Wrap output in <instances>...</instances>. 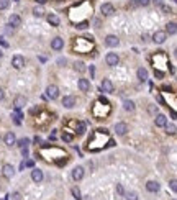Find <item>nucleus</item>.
I'll use <instances>...</instances> for the list:
<instances>
[{
  "instance_id": "f257e3e1",
  "label": "nucleus",
  "mask_w": 177,
  "mask_h": 200,
  "mask_svg": "<svg viewBox=\"0 0 177 200\" xmlns=\"http://www.w3.org/2000/svg\"><path fill=\"white\" fill-rule=\"evenodd\" d=\"M103 138H108V130L105 128H99L94 131V135L89 138V149L90 151H100L105 144H103Z\"/></svg>"
},
{
  "instance_id": "f03ea898",
  "label": "nucleus",
  "mask_w": 177,
  "mask_h": 200,
  "mask_svg": "<svg viewBox=\"0 0 177 200\" xmlns=\"http://www.w3.org/2000/svg\"><path fill=\"white\" fill-rule=\"evenodd\" d=\"M92 48V38H75L74 49L79 53H89Z\"/></svg>"
},
{
  "instance_id": "7ed1b4c3",
  "label": "nucleus",
  "mask_w": 177,
  "mask_h": 200,
  "mask_svg": "<svg viewBox=\"0 0 177 200\" xmlns=\"http://www.w3.org/2000/svg\"><path fill=\"white\" fill-rule=\"evenodd\" d=\"M105 63H107V66L115 67L118 63H120V57H118L117 53H108V54L105 56Z\"/></svg>"
},
{
  "instance_id": "20e7f679",
  "label": "nucleus",
  "mask_w": 177,
  "mask_h": 200,
  "mask_svg": "<svg viewBox=\"0 0 177 200\" xmlns=\"http://www.w3.org/2000/svg\"><path fill=\"white\" fill-rule=\"evenodd\" d=\"M46 94H48V97H49L51 100H56V98L59 97V89H57V85H54V84L48 85Z\"/></svg>"
},
{
  "instance_id": "39448f33",
  "label": "nucleus",
  "mask_w": 177,
  "mask_h": 200,
  "mask_svg": "<svg viewBox=\"0 0 177 200\" xmlns=\"http://www.w3.org/2000/svg\"><path fill=\"white\" fill-rule=\"evenodd\" d=\"M100 87H102V90L107 92V94H113V92H115L113 82L110 81V79H103V81H102V85H100Z\"/></svg>"
},
{
  "instance_id": "423d86ee",
  "label": "nucleus",
  "mask_w": 177,
  "mask_h": 200,
  "mask_svg": "<svg viewBox=\"0 0 177 200\" xmlns=\"http://www.w3.org/2000/svg\"><path fill=\"white\" fill-rule=\"evenodd\" d=\"M25 105H26V98H25V95H17V97H15V100H13L15 110H21Z\"/></svg>"
},
{
  "instance_id": "0eeeda50",
  "label": "nucleus",
  "mask_w": 177,
  "mask_h": 200,
  "mask_svg": "<svg viewBox=\"0 0 177 200\" xmlns=\"http://www.w3.org/2000/svg\"><path fill=\"white\" fill-rule=\"evenodd\" d=\"M166 38H167L166 31H156L154 35H152V41L156 43V44H162V43L166 41Z\"/></svg>"
},
{
  "instance_id": "6e6552de",
  "label": "nucleus",
  "mask_w": 177,
  "mask_h": 200,
  "mask_svg": "<svg viewBox=\"0 0 177 200\" xmlns=\"http://www.w3.org/2000/svg\"><path fill=\"white\" fill-rule=\"evenodd\" d=\"M100 12H102L103 17H110V15L115 13V7L112 4H103L102 7H100Z\"/></svg>"
},
{
  "instance_id": "1a4fd4ad",
  "label": "nucleus",
  "mask_w": 177,
  "mask_h": 200,
  "mask_svg": "<svg viewBox=\"0 0 177 200\" xmlns=\"http://www.w3.org/2000/svg\"><path fill=\"white\" fill-rule=\"evenodd\" d=\"M12 66H13L15 69H21V67L25 66V57L20 56V54L13 56V59H12Z\"/></svg>"
},
{
  "instance_id": "9d476101",
  "label": "nucleus",
  "mask_w": 177,
  "mask_h": 200,
  "mask_svg": "<svg viewBox=\"0 0 177 200\" xmlns=\"http://www.w3.org/2000/svg\"><path fill=\"white\" fill-rule=\"evenodd\" d=\"M105 44L108 46V48H117V46L120 44V39H118L115 35H108L105 38Z\"/></svg>"
},
{
  "instance_id": "9b49d317",
  "label": "nucleus",
  "mask_w": 177,
  "mask_h": 200,
  "mask_svg": "<svg viewBox=\"0 0 177 200\" xmlns=\"http://www.w3.org/2000/svg\"><path fill=\"white\" fill-rule=\"evenodd\" d=\"M2 172H4V177L5 179H12L15 174V169L12 164H4V167H2Z\"/></svg>"
},
{
  "instance_id": "f8f14e48",
  "label": "nucleus",
  "mask_w": 177,
  "mask_h": 200,
  "mask_svg": "<svg viewBox=\"0 0 177 200\" xmlns=\"http://www.w3.org/2000/svg\"><path fill=\"white\" fill-rule=\"evenodd\" d=\"M126 131H128V125H126V123H123V121L115 123V133H117V135L123 136V135H126Z\"/></svg>"
},
{
  "instance_id": "ddd939ff",
  "label": "nucleus",
  "mask_w": 177,
  "mask_h": 200,
  "mask_svg": "<svg viewBox=\"0 0 177 200\" xmlns=\"http://www.w3.org/2000/svg\"><path fill=\"white\" fill-rule=\"evenodd\" d=\"M82 177H84V167H82V166H77V167L72 169V179L82 180Z\"/></svg>"
},
{
  "instance_id": "4468645a",
  "label": "nucleus",
  "mask_w": 177,
  "mask_h": 200,
  "mask_svg": "<svg viewBox=\"0 0 177 200\" xmlns=\"http://www.w3.org/2000/svg\"><path fill=\"white\" fill-rule=\"evenodd\" d=\"M62 105L66 107V108H72V107L75 105V97L74 95H66V97L62 98Z\"/></svg>"
},
{
  "instance_id": "2eb2a0df",
  "label": "nucleus",
  "mask_w": 177,
  "mask_h": 200,
  "mask_svg": "<svg viewBox=\"0 0 177 200\" xmlns=\"http://www.w3.org/2000/svg\"><path fill=\"white\" fill-rule=\"evenodd\" d=\"M51 48H53L54 51H61V49L64 48V39H62V38H54V39H51Z\"/></svg>"
},
{
  "instance_id": "dca6fc26",
  "label": "nucleus",
  "mask_w": 177,
  "mask_h": 200,
  "mask_svg": "<svg viewBox=\"0 0 177 200\" xmlns=\"http://www.w3.org/2000/svg\"><path fill=\"white\" fill-rule=\"evenodd\" d=\"M8 23H10V26H13V28L20 26V25H21V18H20V15L12 13V15H10V18H8Z\"/></svg>"
},
{
  "instance_id": "f3484780",
  "label": "nucleus",
  "mask_w": 177,
  "mask_h": 200,
  "mask_svg": "<svg viewBox=\"0 0 177 200\" xmlns=\"http://www.w3.org/2000/svg\"><path fill=\"white\" fill-rule=\"evenodd\" d=\"M154 123H156V127H159V128L166 127V125H167V118H166V115H162V113H157L156 118H154Z\"/></svg>"
},
{
  "instance_id": "a211bd4d",
  "label": "nucleus",
  "mask_w": 177,
  "mask_h": 200,
  "mask_svg": "<svg viewBox=\"0 0 177 200\" xmlns=\"http://www.w3.org/2000/svg\"><path fill=\"white\" fill-rule=\"evenodd\" d=\"M31 179H33V182H36V184H39L43 180V171L41 169H33L31 171Z\"/></svg>"
},
{
  "instance_id": "6ab92c4d",
  "label": "nucleus",
  "mask_w": 177,
  "mask_h": 200,
  "mask_svg": "<svg viewBox=\"0 0 177 200\" xmlns=\"http://www.w3.org/2000/svg\"><path fill=\"white\" fill-rule=\"evenodd\" d=\"M77 85H79V89H81L82 92H89V90H90V82H89V79H79Z\"/></svg>"
},
{
  "instance_id": "aec40b11",
  "label": "nucleus",
  "mask_w": 177,
  "mask_h": 200,
  "mask_svg": "<svg viewBox=\"0 0 177 200\" xmlns=\"http://www.w3.org/2000/svg\"><path fill=\"white\" fill-rule=\"evenodd\" d=\"M5 144H7V146H13L15 143H17V138H15V133H12V131H8L7 135H5Z\"/></svg>"
},
{
  "instance_id": "412c9836",
  "label": "nucleus",
  "mask_w": 177,
  "mask_h": 200,
  "mask_svg": "<svg viewBox=\"0 0 177 200\" xmlns=\"http://www.w3.org/2000/svg\"><path fill=\"white\" fill-rule=\"evenodd\" d=\"M136 74H138V79H139L141 82H146V81H148V71H146L144 67H139Z\"/></svg>"
},
{
  "instance_id": "4be33fe9",
  "label": "nucleus",
  "mask_w": 177,
  "mask_h": 200,
  "mask_svg": "<svg viewBox=\"0 0 177 200\" xmlns=\"http://www.w3.org/2000/svg\"><path fill=\"white\" fill-rule=\"evenodd\" d=\"M146 189H148L149 192H157V190H159V184H157L156 180H149V182L146 184Z\"/></svg>"
},
{
  "instance_id": "5701e85b",
  "label": "nucleus",
  "mask_w": 177,
  "mask_h": 200,
  "mask_svg": "<svg viewBox=\"0 0 177 200\" xmlns=\"http://www.w3.org/2000/svg\"><path fill=\"white\" fill-rule=\"evenodd\" d=\"M176 31H177L176 21H170V23L166 25V33H169V35H176Z\"/></svg>"
},
{
  "instance_id": "b1692460",
  "label": "nucleus",
  "mask_w": 177,
  "mask_h": 200,
  "mask_svg": "<svg viewBox=\"0 0 177 200\" xmlns=\"http://www.w3.org/2000/svg\"><path fill=\"white\" fill-rule=\"evenodd\" d=\"M123 108L126 112H135V102H131V100H123Z\"/></svg>"
},
{
  "instance_id": "393cba45",
  "label": "nucleus",
  "mask_w": 177,
  "mask_h": 200,
  "mask_svg": "<svg viewBox=\"0 0 177 200\" xmlns=\"http://www.w3.org/2000/svg\"><path fill=\"white\" fill-rule=\"evenodd\" d=\"M48 21H49V25H53V26H57V25H59V17L51 13V15H48Z\"/></svg>"
},
{
  "instance_id": "a878e982",
  "label": "nucleus",
  "mask_w": 177,
  "mask_h": 200,
  "mask_svg": "<svg viewBox=\"0 0 177 200\" xmlns=\"http://www.w3.org/2000/svg\"><path fill=\"white\" fill-rule=\"evenodd\" d=\"M123 195H125V199H126V200H138V193L133 192V190H130V192H125Z\"/></svg>"
},
{
  "instance_id": "bb28decb",
  "label": "nucleus",
  "mask_w": 177,
  "mask_h": 200,
  "mask_svg": "<svg viewBox=\"0 0 177 200\" xmlns=\"http://www.w3.org/2000/svg\"><path fill=\"white\" fill-rule=\"evenodd\" d=\"M33 15L38 17V18H41V17H44V10H43L41 7H35L33 8Z\"/></svg>"
},
{
  "instance_id": "cd10ccee",
  "label": "nucleus",
  "mask_w": 177,
  "mask_h": 200,
  "mask_svg": "<svg viewBox=\"0 0 177 200\" xmlns=\"http://www.w3.org/2000/svg\"><path fill=\"white\" fill-rule=\"evenodd\" d=\"M75 133H77V135H84V133H85V123H82V121H79V123H77Z\"/></svg>"
},
{
  "instance_id": "c85d7f7f",
  "label": "nucleus",
  "mask_w": 177,
  "mask_h": 200,
  "mask_svg": "<svg viewBox=\"0 0 177 200\" xmlns=\"http://www.w3.org/2000/svg\"><path fill=\"white\" fill-rule=\"evenodd\" d=\"M176 131H177L176 125H166V133H167V135L174 136V135H176Z\"/></svg>"
},
{
  "instance_id": "c756f323",
  "label": "nucleus",
  "mask_w": 177,
  "mask_h": 200,
  "mask_svg": "<svg viewBox=\"0 0 177 200\" xmlns=\"http://www.w3.org/2000/svg\"><path fill=\"white\" fill-rule=\"evenodd\" d=\"M74 69L77 71V72H84V71H85V64L82 63V61H77V63L74 64Z\"/></svg>"
},
{
  "instance_id": "7c9ffc66",
  "label": "nucleus",
  "mask_w": 177,
  "mask_h": 200,
  "mask_svg": "<svg viewBox=\"0 0 177 200\" xmlns=\"http://www.w3.org/2000/svg\"><path fill=\"white\" fill-rule=\"evenodd\" d=\"M13 120H15V123H17V125H20V123H21V113H20V110H15Z\"/></svg>"
},
{
  "instance_id": "2f4dec72",
  "label": "nucleus",
  "mask_w": 177,
  "mask_h": 200,
  "mask_svg": "<svg viewBox=\"0 0 177 200\" xmlns=\"http://www.w3.org/2000/svg\"><path fill=\"white\" fill-rule=\"evenodd\" d=\"M72 195H74L75 200H81L82 199V197H81V190H79L77 187H74V189H72Z\"/></svg>"
},
{
  "instance_id": "473e14b6",
  "label": "nucleus",
  "mask_w": 177,
  "mask_h": 200,
  "mask_svg": "<svg viewBox=\"0 0 177 200\" xmlns=\"http://www.w3.org/2000/svg\"><path fill=\"white\" fill-rule=\"evenodd\" d=\"M28 144H30V140H26V138H23V140L18 141V146L20 148H28Z\"/></svg>"
},
{
  "instance_id": "72a5a7b5",
  "label": "nucleus",
  "mask_w": 177,
  "mask_h": 200,
  "mask_svg": "<svg viewBox=\"0 0 177 200\" xmlns=\"http://www.w3.org/2000/svg\"><path fill=\"white\" fill-rule=\"evenodd\" d=\"M89 26V21H81V23H75V28L79 30H85Z\"/></svg>"
},
{
  "instance_id": "f704fd0d",
  "label": "nucleus",
  "mask_w": 177,
  "mask_h": 200,
  "mask_svg": "<svg viewBox=\"0 0 177 200\" xmlns=\"http://www.w3.org/2000/svg\"><path fill=\"white\" fill-rule=\"evenodd\" d=\"M8 5H10V0H0V10H5Z\"/></svg>"
},
{
  "instance_id": "c9c22d12",
  "label": "nucleus",
  "mask_w": 177,
  "mask_h": 200,
  "mask_svg": "<svg viewBox=\"0 0 177 200\" xmlns=\"http://www.w3.org/2000/svg\"><path fill=\"white\" fill-rule=\"evenodd\" d=\"M62 140L66 141V143H71V141H72V135H69V133H64V135H62Z\"/></svg>"
},
{
  "instance_id": "e433bc0d",
  "label": "nucleus",
  "mask_w": 177,
  "mask_h": 200,
  "mask_svg": "<svg viewBox=\"0 0 177 200\" xmlns=\"http://www.w3.org/2000/svg\"><path fill=\"white\" fill-rule=\"evenodd\" d=\"M12 200H21L20 192H13V193H12Z\"/></svg>"
},
{
  "instance_id": "4c0bfd02",
  "label": "nucleus",
  "mask_w": 177,
  "mask_h": 200,
  "mask_svg": "<svg viewBox=\"0 0 177 200\" xmlns=\"http://www.w3.org/2000/svg\"><path fill=\"white\" fill-rule=\"evenodd\" d=\"M170 189H172L174 192L177 190V180H176V179H172V180H170Z\"/></svg>"
},
{
  "instance_id": "58836bf2",
  "label": "nucleus",
  "mask_w": 177,
  "mask_h": 200,
  "mask_svg": "<svg viewBox=\"0 0 177 200\" xmlns=\"http://www.w3.org/2000/svg\"><path fill=\"white\" fill-rule=\"evenodd\" d=\"M117 192L120 193V195H123V193H125V190H123V185H121V184H117Z\"/></svg>"
},
{
  "instance_id": "ea45409f",
  "label": "nucleus",
  "mask_w": 177,
  "mask_h": 200,
  "mask_svg": "<svg viewBox=\"0 0 177 200\" xmlns=\"http://www.w3.org/2000/svg\"><path fill=\"white\" fill-rule=\"evenodd\" d=\"M21 154L23 158H28V148H21Z\"/></svg>"
},
{
  "instance_id": "a19ab883",
  "label": "nucleus",
  "mask_w": 177,
  "mask_h": 200,
  "mask_svg": "<svg viewBox=\"0 0 177 200\" xmlns=\"http://www.w3.org/2000/svg\"><path fill=\"white\" fill-rule=\"evenodd\" d=\"M149 112H151V113H152V115H156V113H157V107L151 105V107H149Z\"/></svg>"
},
{
  "instance_id": "79ce46f5",
  "label": "nucleus",
  "mask_w": 177,
  "mask_h": 200,
  "mask_svg": "<svg viewBox=\"0 0 177 200\" xmlns=\"http://www.w3.org/2000/svg\"><path fill=\"white\" fill-rule=\"evenodd\" d=\"M138 5H143V7H146V5H149V0H138Z\"/></svg>"
},
{
  "instance_id": "37998d69",
  "label": "nucleus",
  "mask_w": 177,
  "mask_h": 200,
  "mask_svg": "<svg viewBox=\"0 0 177 200\" xmlns=\"http://www.w3.org/2000/svg\"><path fill=\"white\" fill-rule=\"evenodd\" d=\"M161 8H162V12H166V13H172V10H170V8L167 7V5H162Z\"/></svg>"
},
{
  "instance_id": "c03bdc74",
  "label": "nucleus",
  "mask_w": 177,
  "mask_h": 200,
  "mask_svg": "<svg viewBox=\"0 0 177 200\" xmlns=\"http://www.w3.org/2000/svg\"><path fill=\"white\" fill-rule=\"evenodd\" d=\"M154 5H156V7H162V5H164V2H162V0H154Z\"/></svg>"
},
{
  "instance_id": "a18cd8bd",
  "label": "nucleus",
  "mask_w": 177,
  "mask_h": 200,
  "mask_svg": "<svg viewBox=\"0 0 177 200\" xmlns=\"http://www.w3.org/2000/svg\"><path fill=\"white\" fill-rule=\"evenodd\" d=\"M23 164H25V167H33V161H31V159H30V161H23Z\"/></svg>"
},
{
  "instance_id": "49530a36",
  "label": "nucleus",
  "mask_w": 177,
  "mask_h": 200,
  "mask_svg": "<svg viewBox=\"0 0 177 200\" xmlns=\"http://www.w3.org/2000/svg\"><path fill=\"white\" fill-rule=\"evenodd\" d=\"M0 44L4 46V48H8V43H7V41H5V39H4V38H0Z\"/></svg>"
},
{
  "instance_id": "de8ad7c7",
  "label": "nucleus",
  "mask_w": 177,
  "mask_h": 200,
  "mask_svg": "<svg viewBox=\"0 0 177 200\" xmlns=\"http://www.w3.org/2000/svg\"><path fill=\"white\" fill-rule=\"evenodd\" d=\"M35 143H36V144H41V138L36 136V138H35Z\"/></svg>"
},
{
  "instance_id": "09e8293b",
  "label": "nucleus",
  "mask_w": 177,
  "mask_h": 200,
  "mask_svg": "<svg viewBox=\"0 0 177 200\" xmlns=\"http://www.w3.org/2000/svg\"><path fill=\"white\" fill-rule=\"evenodd\" d=\"M36 2H38L39 5H44V4H46V2H48V0H36Z\"/></svg>"
},
{
  "instance_id": "8fccbe9b",
  "label": "nucleus",
  "mask_w": 177,
  "mask_h": 200,
  "mask_svg": "<svg viewBox=\"0 0 177 200\" xmlns=\"http://www.w3.org/2000/svg\"><path fill=\"white\" fill-rule=\"evenodd\" d=\"M2 98H4V90L0 89V100H2Z\"/></svg>"
},
{
  "instance_id": "3c124183",
  "label": "nucleus",
  "mask_w": 177,
  "mask_h": 200,
  "mask_svg": "<svg viewBox=\"0 0 177 200\" xmlns=\"http://www.w3.org/2000/svg\"><path fill=\"white\" fill-rule=\"evenodd\" d=\"M2 56H4V53H2V49H0V57H2Z\"/></svg>"
},
{
  "instance_id": "603ef678",
  "label": "nucleus",
  "mask_w": 177,
  "mask_h": 200,
  "mask_svg": "<svg viewBox=\"0 0 177 200\" xmlns=\"http://www.w3.org/2000/svg\"><path fill=\"white\" fill-rule=\"evenodd\" d=\"M172 2H177V0H172Z\"/></svg>"
}]
</instances>
